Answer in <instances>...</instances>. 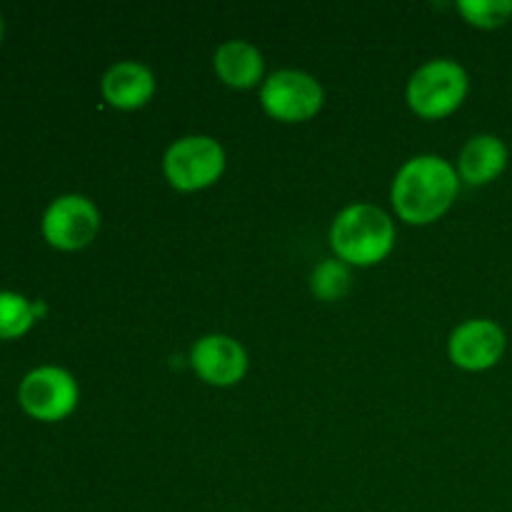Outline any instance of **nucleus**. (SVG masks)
Listing matches in <instances>:
<instances>
[{"mask_svg":"<svg viewBox=\"0 0 512 512\" xmlns=\"http://www.w3.org/2000/svg\"><path fill=\"white\" fill-rule=\"evenodd\" d=\"M468 90V73L458 60L435 58L410 75L405 98L415 115L425 120H440L453 115L465 103Z\"/></svg>","mask_w":512,"mask_h":512,"instance_id":"7ed1b4c3","label":"nucleus"},{"mask_svg":"<svg viewBox=\"0 0 512 512\" xmlns=\"http://www.w3.org/2000/svg\"><path fill=\"white\" fill-rule=\"evenodd\" d=\"M105 103L118 110H138L155 95V75L138 60H120L100 80Z\"/></svg>","mask_w":512,"mask_h":512,"instance_id":"9d476101","label":"nucleus"},{"mask_svg":"<svg viewBox=\"0 0 512 512\" xmlns=\"http://www.w3.org/2000/svg\"><path fill=\"white\" fill-rule=\"evenodd\" d=\"M458 193V168L440 155H415L395 175L390 203L408 225H430L453 208Z\"/></svg>","mask_w":512,"mask_h":512,"instance_id":"f257e3e1","label":"nucleus"},{"mask_svg":"<svg viewBox=\"0 0 512 512\" xmlns=\"http://www.w3.org/2000/svg\"><path fill=\"white\" fill-rule=\"evenodd\" d=\"M35 325L33 300L13 290H0V340H18Z\"/></svg>","mask_w":512,"mask_h":512,"instance_id":"4468645a","label":"nucleus"},{"mask_svg":"<svg viewBox=\"0 0 512 512\" xmlns=\"http://www.w3.org/2000/svg\"><path fill=\"white\" fill-rule=\"evenodd\" d=\"M40 230L50 248L75 253V250L88 248L95 240L100 230V213L93 200L85 195H60L45 208Z\"/></svg>","mask_w":512,"mask_h":512,"instance_id":"0eeeda50","label":"nucleus"},{"mask_svg":"<svg viewBox=\"0 0 512 512\" xmlns=\"http://www.w3.org/2000/svg\"><path fill=\"white\" fill-rule=\"evenodd\" d=\"M350 285H353V275H350V265H345L343 260L330 258L323 260L318 268L310 275V293L315 295L323 303H335V300H343L350 293Z\"/></svg>","mask_w":512,"mask_h":512,"instance_id":"ddd939ff","label":"nucleus"},{"mask_svg":"<svg viewBox=\"0 0 512 512\" xmlns=\"http://www.w3.org/2000/svg\"><path fill=\"white\" fill-rule=\"evenodd\" d=\"M458 13L475 28L495 30L512 20V0H460Z\"/></svg>","mask_w":512,"mask_h":512,"instance_id":"2eb2a0df","label":"nucleus"},{"mask_svg":"<svg viewBox=\"0 0 512 512\" xmlns=\"http://www.w3.org/2000/svg\"><path fill=\"white\" fill-rule=\"evenodd\" d=\"M5 38V20H3V13H0V43H3Z\"/></svg>","mask_w":512,"mask_h":512,"instance_id":"f3484780","label":"nucleus"},{"mask_svg":"<svg viewBox=\"0 0 512 512\" xmlns=\"http://www.w3.org/2000/svg\"><path fill=\"white\" fill-rule=\"evenodd\" d=\"M33 313H35V320H40L45 313H48V305H45L43 300H35V303H33Z\"/></svg>","mask_w":512,"mask_h":512,"instance_id":"dca6fc26","label":"nucleus"},{"mask_svg":"<svg viewBox=\"0 0 512 512\" xmlns=\"http://www.w3.org/2000/svg\"><path fill=\"white\" fill-rule=\"evenodd\" d=\"M190 365L208 385L230 388L248 373V353L230 335H203L190 348Z\"/></svg>","mask_w":512,"mask_h":512,"instance_id":"1a4fd4ad","label":"nucleus"},{"mask_svg":"<svg viewBox=\"0 0 512 512\" xmlns=\"http://www.w3.org/2000/svg\"><path fill=\"white\" fill-rule=\"evenodd\" d=\"M508 145L498 135H473L458 158V175L468 185H488L508 168Z\"/></svg>","mask_w":512,"mask_h":512,"instance_id":"9b49d317","label":"nucleus"},{"mask_svg":"<svg viewBox=\"0 0 512 512\" xmlns=\"http://www.w3.org/2000/svg\"><path fill=\"white\" fill-rule=\"evenodd\" d=\"M213 68L225 85L235 90H248L263 83L265 60L260 50L248 40H225L215 50Z\"/></svg>","mask_w":512,"mask_h":512,"instance_id":"f8f14e48","label":"nucleus"},{"mask_svg":"<svg viewBox=\"0 0 512 512\" xmlns=\"http://www.w3.org/2000/svg\"><path fill=\"white\" fill-rule=\"evenodd\" d=\"M505 330L495 320L473 318L460 323L450 333L448 355L453 365L468 370V373H483L495 368L505 353Z\"/></svg>","mask_w":512,"mask_h":512,"instance_id":"6e6552de","label":"nucleus"},{"mask_svg":"<svg viewBox=\"0 0 512 512\" xmlns=\"http://www.w3.org/2000/svg\"><path fill=\"white\" fill-rule=\"evenodd\" d=\"M330 248L350 268H370L393 253L395 225L378 205H348L330 225Z\"/></svg>","mask_w":512,"mask_h":512,"instance_id":"f03ea898","label":"nucleus"},{"mask_svg":"<svg viewBox=\"0 0 512 512\" xmlns=\"http://www.w3.org/2000/svg\"><path fill=\"white\" fill-rule=\"evenodd\" d=\"M78 400V380L58 365L33 368L18 385V405L38 423H60L75 413Z\"/></svg>","mask_w":512,"mask_h":512,"instance_id":"39448f33","label":"nucleus"},{"mask_svg":"<svg viewBox=\"0 0 512 512\" xmlns=\"http://www.w3.org/2000/svg\"><path fill=\"white\" fill-rule=\"evenodd\" d=\"M323 85L303 70H278L260 85V105L280 123H305L323 108Z\"/></svg>","mask_w":512,"mask_h":512,"instance_id":"423d86ee","label":"nucleus"},{"mask_svg":"<svg viewBox=\"0 0 512 512\" xmlns=\"http://www.w3.org/2000/svg\"><path fill=\"white\" fill-rule=\"evenodd\" d=\"M163 173L180 193L210 188L225 173L223 145L210 135H185L165 150Z\"/></svg>","mask_w":512,"mask_h":512,"instance_id":"20e7f679","label":"nucleus"}]
</instances>
